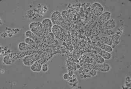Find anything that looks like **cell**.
<instances>
[{
  "label": "cell",
  "instance_id": "cell-1",
  "mask_svg": "<svg viewBox=\"0 0 131 89\" xmlns=\"http://www.w3.org/2000/svg\"><path fill=\"white\" fill-rule=\"evenodd\" d=\"M92 13L94 15L97 17H100L104 12V7L101 4L98 2H95L91 6Z\"/></svg>",
  "mask_w": 131,
  "mask_h": 89
},
{
  "label": "cell",
  "instance_id": "cell-2",
  "mask_svg": "<svg viewBox=\"0 0 131 89\" xmlns=\"http://www.w3.org/2000/svg\"><path fill=\"white\" fill-rule=\"evenodd\" d=\"M51 20L53 23L56 25H59L62 23L64 20L61 14L58 11H55L51 15Z\"/></svg>",
  "mask_w": 131,
  "mask_h": 89
},
{
  "label": "cell",
  "instance_id": "cell-3",
  "mask_svg": "<svg viewBox=\"0 0 131 89\" xmlns=\"http://www.w3.org/2000/svg\"><path fill=\"white\" fill-rule=\"evenodd\" d=\"M29 28L32 32L38 36L41 34V30L43 29V25L39 22H32L30 24Z\"/></svg>",
  "mask_w": 131,
  "mask_h": 89
},
{
  "label": "cell",
  "instance_id": "cell-4",
  "mask_svg": "<svg viewBox=\"0 0 131 89\" xmlns=\"http://www.w3.org/2000/svg\"><path fill=\"white\" fill-rule=\"evenodd\" d=\"M52 32L57 38H61L63 35V31L59 25H55L52 28Z\"/></svg>",
  "mask_w": 131,
  "mask_h": 89
},
{
  "label": "cell",
  "instance_id": "cell-5",
  "mask_svg": "<svg viewBox=\"0 0 131 89\" xmlns=\"http://www.w3.org/2000/svg\"><path fill=\"white\" fill-rule=\"evenodd\" d=\"M116 21L113 19H110L105 22L103 25V28L106 30H112L116 28Z\"/></svg>",
  "mask_w": 131,
  "mask_h": 89
},
{
  "label": "cell",
  "instance_id": "cell-6",
  "mask_svg": "<svg viewBox=\"0 0 131 89\" xmlns=\"http://www.w3.org/2000/svg\"><path fill=\"white\" fill-rule=\"evenodd\" d=\"M96 66L97 70L101 72H107L111 69V66L105 62L102 64H97Z\"/></svg>",
  "mask_w": 131,
  "mask_h": 89
},
{
  "label": "cell",
  "instance_id": "cell-7",
  "mask_svg": "<svg viewBox=\"0 0 131 89\" xmlns=\"http://www.w3.org/2000/svg\"><path fill=\"white\" fill-rule=\"evenodd\" d=\"M52 22L50 19L49 18L44 19L41 23L43 25V29H44L46 32H49L50 29H52Z\"/></svg>",
  "mask_w": 131,
  "mask_h": 89
},
{
  "label": "cell",
  "instance_id": "cell-8",
  "mask_svg": "<svg viewBox=\"0 0 131 89\" xmlns=\"http://www.w3.org/2000/svg\"><path fill=\"white\" fill-rule=\"evenodd\" d=\"M36 58L37 57H35L34 55L26 56L23 58V64L26 66H31L36 61H37L36 60Z\"/></svg>",
  "mask_w": 131,
  "mask_h": 89
},
{
  "label": "cell",
  "instance_id": "cell-9",
  "mask_svg": "<svg viewBox=\"0 0 131 89\" xmlns=\"http://www.w3.org/2000/svg\"><path fill=\"white\" fill-rule=\"evenodd\" d=\"M110 38L111 39L112 42V47L114 48V47L118 46L120 43L121 40V37L120 35L118 34H115L113 35L110 37Z\"/></svg>",
  "mask_w": 131,
  "mask_h": 89
},
{
  "label": "cell",
  "instance_id": "cell-10",
  "mask_svg": "<svg viewBox=\"0 0 131 89\" xmlns=\"http://www.w3.org/2000/svg\"><path fill=\"white\" fill-rule=\"evenodd\" d=\"M112 14L111 12L108 11L104 12L100 16V20L102 22L105 23V22L111 19Z\"/></svg>",
  "mask_w": 131,
  "mask_h": 89
},
{
  "label": "cell",
  "instance_id": "cell-11",
  "mask_svg": "<svg viewBox=\"0 0 131 89\" xmlns=\"http://www.w3.org/2000/svg\"><path fill=\"white\" fill-rule=\"evenodd\" d=\"M42 65L38 61L33 64L30 67V69L34 72H39L41 70Z\"/></svg>",
  "mask_w": 131,
  "mask_h": 89
},
{
  "label": "cell",
  "instance_id": "cell-12",
  "mask_svg": "<svg viewBox=\"0 0 131 89\" xmlns=\"http://www.w3.org/2000/svg\"><path fill=\"white\" fill-rule=\"evenodd\" d=\"M99 54L101 55L105 61H108L112 58V55L111 53L108 52L103 50H101L99 52Z\"/></svg>",
  "mask_w": 131,
  "mask_h": 89
},
{
  "label": "cell",
  "instance_id": "cell-13",
  "mask_svg": "<svg viewBox=\"0 0 131 89\" xmlns=\"http://www.w3.org/2000/svg\"><path fill=\"white\" fill-rule=\"evenodd\" d=\"M123 89H129L131 87V78L130 76H126L125 79V85H123Z\"/></svg>",
  "mask_w": 131,
  "mask_h": 89
},
{
  "label": "cell",
  "instance_id": "cell-14",
  "mask_svg": "<svg viewBox=\"0 0 131 89\" xmlns=\"http://www.w3.org/2000/svg\"><path fill=\"white\" fill-rule=\"evenodd\" d=\"M94 59L97 64H102L105 62V60L101 55L99 54L95 55L94 56Z\"/></svg>",
  "mask_w": 131,
  "mask_h": 89
},
{
  "label": "cell",
  "instance_id": "cell-15",
  "mask_svg": "<svg viewBox=\"0 0 131 89\" xmlns=\"http://www.w3.org/2000/svg\"><path fill=\"white\" fill-rule=\"evenodd\" d=\"M29 45L25 42H21L19 43L18 45V49L20 51H23L26 50L28 49Z\"/></svg>",
  "mask_w": 131,
  "mask_h": 89
},
{
  "label": "cell",
  "instance_id": "cell-16",
  "mask_svg": "<svg viewBox=\"0 0 131 89\" xmlns=\"http://www.w3.org/2000/svg\"><path fill=\"white\" fill-rule=\"evenodd\" d=\"M101 49L108 52L111 53L113 51V48L111 46L106 44H103L100 47Z\"/></svg>",
  "mask_w": 131,
  "mask_h": 89
},
{
  "label": "cell",
  "instance_id": "cell-17",
  "mask_svg": "<svg viewBox=\"0 0 131 89\" xmlns=\"http://www.w3.org/2000/svg\"><path fill=\"white\" fill-rule=\"evenodd\" d=\"M3 62L6 65H11L13 63V60L12 58L8 55L4 56L3 58Z\"/></svg>",
  "mask_w": 131,
  "mask_h": 89
},
{
  "label": "cell",
  "instance_id": "cell-18",
  "mask_svg": "<svg viewBox=\"0 0 131 89\" xmlns=\"http://www.w3.org/2000/svg\"><path fill=\"white\" fill-rule=\"evenodd\" d=\"M103 42L105 43V44H108L111 46H112V42L110 37H103Z\"/></svg>",
  "mask_w": 131,
  "mask_h": 89
},
{
  "label": "cell",
  "instance_id": "cell-19",
  "mask_svg": "<svg viewBox=\"0 0 131 89\" xmlns=\"http://www.w3.org/2000/svg\"><path fill=\"white\" fill-rule=\"evenodd\" d=\"M25 35H26V36L27 37L29 38H31V39H33V40H34V39H35V36L36 35L31 31H27L26 33H25Z\"/></svg>",
  "mask_w": 131,
  "mask_h": 89
},
{
  "label": "cell",
  "instance_id": "cell-20",
  "mask_svg": "<svg viewBox=\"0 0 131 89\" xmlns=\"http://www.w3.org/2000/svg\"><path fill=\"white\" fill-rule=\"evenodd\" d=\"M25 42L28 44L29 46L34 45L35 43V41L29 38H26V39L25 40Z\"/></svg>",
  "mask_w": 131,
  "mask_h": 89
},
{
  "label": "cell",
  "instance_id": "cell-21",
  "mask_svg": "<svg viewBox=\"0 0 131 89\" xmlns=\"http://www.w3.org/2000/svg\"><path fill=\"white\" fill-rule=\"evenodd\" d=\"M49 67H48V65L47 64H44L42 65V67H41V71L43 72H47L48 70Z\"/></svg>",
  "mask_w": 131,
  "mask_h": 89
},
{
  "label": "cell",
  "instance_id": "cell-22",
  "mask_svg": "<svg viewBox=\"0 0 131 89\" xmlns=\"http://www.w3.org/2000/svg\"><path fill=\"white\" fill-rule=\"evenodd\" d=\"M62 78L64 80H68L70 78V75L68 73H65L63 75Z\"/></svg>",
  "mask_w": 131,
  "mask_h": 89
},
{
  "label": "cell",
  "instance_id": "cell-23",
  "mask_svg": "<svg viewBox=\"0 0 131 89\" xmlns=\"http://www.w3.org/2000/svg\"><path fill=\"white\" fill-rule=\"evenodd\" d=\"M90 74L92 76H95L96 75V71L95 69H92L90 71Z\"/></svg>",
  "mask_w": 131,
  "mask_h": 89
}]
</instances>
